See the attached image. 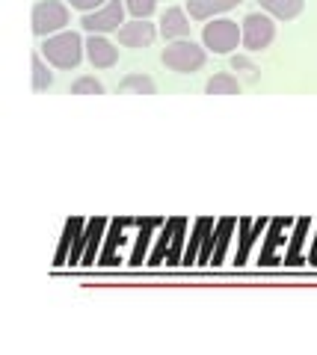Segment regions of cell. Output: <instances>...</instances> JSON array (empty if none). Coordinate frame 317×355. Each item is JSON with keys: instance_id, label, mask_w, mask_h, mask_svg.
Here are the masks:
<instances>
[{"instance_id": "6da1fadb", "label": "cell", "mask_w": 317, "mask_h": 355, "mask_svg": "<svg viewBox=\"0 0 317 355\" xmlns=\"http://www.w3.org/2000/svg\"><path fill=\"white\" fill-rule=\"evenodd\" d=\"M83 51L86 44L80 39V33L74 30H62L57 36H48L45 44H42V57L51 65H57V69H78L83 60Z\"/></svg>"}, {"instance_id": "8992f818", "label": "cell", "mask_w": 317, "mask_h": 355, "mask_svg": "<svg viewBox=\"0 0 317 355\" xmlns=\"http://www.w3.org/2000/svg\"><path fill=\"white\" fill-rule=\"evenodd\" d=\"M125 12H128V6L122 0H107V3L101 9H95V12H83L80 27L86 33H98V36H104V33H119V27L125 24Z\"/></svg>"}, {"instance_id": "277c9868", "label": "cell", "mask_w": 317, "mask_h": 355, "mask_svg": "<svg viewBox=\"0 0 317 355\" xmlns=\"http://www.w3.org/2000/svg\"><path fill=\"white\" fill-rule=\"evenodd\" d=\"M33 33L42 39L48 36H57L69 27V6L62 3V0H39L36 6H33Z\"/></svg>"}, {"instance_id": "ac0fdd59", "label": "cell", "mask_w": 317, "mask_h": 355, "mask_svg": "<svg viewBox=\"0 0 317 355\" xmlns=\"http://www.w3.org/2000/svg\"><path fill=\"white\" fill-rule=\"evenodd\" d=\"M51 83H53V74L45 65V57L33 53V92H45V89H51Z\"/></svg>"}, {"instance_id": "30bf717a", "label": "cell", "mask_w": 317, "mask_h": 355, "mask_svg": "<svg viewBox=\"0 0 317 355\" xmlns=\"http://www.w3.org/2000/svg\"><path fill=\"white\" fill-rule=\"evenodd\" d=\"M157 30H160L163 39H187V36H190V18H187V12H184V9L172 6V9H166V12H163Z\"/></svg>"}, {"instance_id": "7a4b0ae2", "label": "cell", "mask_w": 317, "mask_h": 355, "mask_svg": "<svg viewBox=\"0 0 317 355\" xmlns=\"http://www.w3.org/2000/svg\"><path fill=\"white\" fill-rule=\"evenodd\" d=\"M163 65H166L169 71H178V74H193L199 71L205 60H207V48H202V44H196L193 39H178L163 48L160 53Z\"/></svg>"}, {"instance_id": "ba28073f", "label": "cell", "mask_w": 317, "mask_h": 355, "mask_svg": "<svg viewBox=\"0 0 317 355\" xmlns=\"http://www.w3.org/2000/svg\"><path fill=\"white\" fill-rule=\"evenodd\" d=\"M86 57H89V62L95 65V69H113V65L119 62V51H116L113 42H107L104 36L92 33L89 42H86Z\"/></svg>"}, {"instance_id": "603a6c76", "label": "cell", "mask_w": 317, "mask_h": 355, "mask_svg": "<svg viewBox=\"0 0 317 355\" xmlns=\"http://www.w3.org/2000/svg\"><path fill=\"white\" fill-rule=\"evenodd\" d=\"M125 6L134 18H148L157 9V0H125Z\"/></svg>"}, {"instance_id": "d6986e66", "label": "cell", "mask_w": 317, "mask_h": 355, "mask_svg": "<svg viewBox=\"0 0 317 355\" xmlns=\"http://www.w3.org/2000/svg\"><path fill=\"white\" fill-rule=\"evenodd\" d=\"M293 219H273L270 222V237H267V246H264V252H261V263H273V249L279 246L282 240H285V234H282V231H285V225H291Z\"/></svg>"}, {"instance_id": "5bb4252c", "label": "cell", "mask_w": 317, "mask_h": 355, "mask_svg": "<svg viewBox=\"0 0 317 355\" xmlns=\"http://www.w3.org/2000/svg\"><path fill=\"white\" fill-rule=\"evenodd\" d=\"M184 228H187V222H184V219H175V237L169 234V240H172V254H169V261H166V263H178L181 240H184ZM163 249H166V234H160V249L151 254V263H160V261H163Z\"/></svg>"}, {"instance_id": "2e32d148", "label": "cell", "mask_w": 317, "mask_h": 355, "mask_svg": "<svg viewBox=\"0 0 317 355\" xmlns=\"http://www.w3.org/2000/svg\"><path fill=\"white\" fill-rule=\"evenodd\" d=\"M86 228V222L80 219V216H74V219H69L65 222V234H62V246H60V252H57V266H62V263H69V243L74 246V240H78V234Z\"/></svg>"}, {"instance_id": "3957f363", "label": "cell", "mask_w": 317, "mask_h": 355, "mask_svg": "<svg viewBox=\"0 0 317 355\" xmlns=\"http://www.w3.org/2000/svg\"><path fill=\"white\" fill-rule=\"evenodd\" d=\"M202 42L207 51L225 57L237 44H243V30H240V24L232 18H211V24H205V30H202Z\"/></svg>"}, {"instance_id": "cb8c5ba5", "label": "cell", "mask_w": 317, "mask_h": 355, "mask_svg": "<svg viewBox=\"0 0 317 355\" xmlns=\"http://www.w3.org/2000/svg\"><path fill=\"white\" fill-rule=\"evenodd\" d=\"M232 69H234V71H243L246 80H258V69H255V65L249 62L246 57H240V53H234V57H232Z\"/></svg>"}, {"instance_id": "52a82bcc", "label": "cell", "mask_w": 317, "mask_h": 355, "mask_svg": "<svg viewBox=\"0 0 317 355\" xmlns=\"http://www.w3.org/2000/svg\"><path fill=\"white\" fill-rule=\"evenodd\" d=\"M157 33L160 30L155 24H148V18H134L119 27V42H122L125 48H148V44L157 39Z\"/></svg>"}, {"instance_id": "9c48e42d", "label": "cell", "mask_w": 317, "mask_h": 355, "mask_svg": "<svg viewBox=\"0 0 317 355\" xmlns=\"http://www.w3.org/2000/svg\"><path fill=\"white\" fill-rule=\"evenodd\" d=\"M270 225V219H237V228H240V246H237V266L246 263L249 258V249H252V243L261 237V231H264Z\"/></svg>"}, {"instance_id": "9a60e30c", "label": "cell", "mask_w": 317, "mask_h": 355, "mask_svg": "<svg viewBox=\"0 0 317 355\" xmlns=\"http://www.w3.org/2000/svg\"><path fill=\"white\" fill-rule=\"evenodd\" d=\"M119 92H125V95H155L157 83L151 80L148 74H128L125 80L119 83Z\"/></svg>"}, {"instance_id": "4316f807", "label": "cell", "mask_w": 317, "mask_h": 355, "mask_svg": "<svg viewBox=\"0 0 317 355\" xmlns=\"http://www.w3.org/2000/svg\"><path fill=\"white\" fill-rule=\"evenodd\" d=\"M311 261L317 263V243H314V252H311Z\"/></svg>"}, {"instance_id": "484cf974", "label": "cell", "mask_w": 317, "mask_h": 355, "mask_svg": "<svg viewBox=\"0 0 317 355\" xmlns=\"http://www.w3.org/2000/svg\"><path fill=\"white\" fill-rule=\"evenodd\" d=\"M107 0H69V6L80 9V12H95V9H101Z\"/></svg>"}, {"instance_id": "7402d4cb", "label": "cell", "mask_w": 317, "mask_h": 355, "mask_svg": "<svg viewBox=\"0 0 317 355\" xmlns=\"http://www.w3.org/2000/svg\"><path fill=\"white\" fill-rule=\"evenodd\" d=\"M71 95H104V83L95 77H78L71 83Z\"/></svg>"}, {"instance_id": "7c38bea8", "label": "cell", "mask_w": 317, "mask_h": 355, "mask_svg": "<svg viewBox=\"0 0 317 355\" xmlns=\"http://www.w3.org/2000/svg\"><path fill=\"white\" fill-rule=\"evenodd\" d=\"M110 225L104 216H98L92 222H86V231H83V243H86V252H83V266H92L95 263V252H98V243L104 237V228Z\"/></svg>"}, {"instance_id": "ffe728a7", "label": "cell", "mask_w": 317, "mask_h": 355, "mask_svg": "<svg viewBox=\"0 0 317 355\" xmlns=\"http://www.w3.org/2000/svg\"><path fill=\"white\" fill-rule=\"evenodd\" d=\"M234 225H237V219H220L216 222V249H214V261L211 263H223V254H225V246H228V234H232Z\"/></svg>"}, {"instance_id": "5b68a950", "label": "cell", "mask_w": 317, "mask_h": 355, "mask_svg": "<svg viewBox=\"0 0 317 355\" xmlns=\"http://www.w3.org/2000/svg\"><path fill=\"white\" fill-rule=\"evenodd\" d=\"M240 30H243V48L249 53H261L276 39V18H270L267 12H249Z\"/></svg>"}, {"instance_id": "e0dca14e", "label": "cell", "mask_w": 317, "mask_h": 355, "mask_svg": "<svg viewBox=\"0 0 317 355\" xmlns=\"http://www.w3.org/2000/svg\"><path fill=\"white\" fill-rule=\"evenodd\" d=\"M205 92L207 95H237L240 92V83H237V77L223 71V74H214L211 80L205 83Z\"/></svg>"}, {"instance_id": "44dd1931", "label": "cell", "mask_w": 317, "mask_h": 355, "mask_svg": "<svg viewBox=\"0 0 317 355\" xmlns=\"http://www.w3.org/2000/svg\"><path fill=\"white\" fill-rule=\"evenodd\" d=\"M211 228H214V219H199V222H196V234L190 237V246H187V252H184V263H187V266L196 261V246L205 243V234Z\"/></svg>"}, {"instance_id": "4fadbf2b", "label": "cell", "mask_w": 317, "mask_h": 355, "mask_svg": "<svg viewBox=\"0 0 317 355\" xmlns=\"http://www.w3.org/2000/svg\"><path fill=\"white\" fill-rule=\"evenodd\" d=\"M305 0H261V9L276 21H293L302 12Z\"/></svg>"}, {"instance_id": "8fae6325", "label": "cell", "mask_w": 317, "mask_h": 355, "mask_svg": "<svg viewBox=\"0 0 317 355\" xmlns=\"http://www.w3.org/2000/svg\"><path fill=\"white\" fill-rule=\"evenodd\" d=\"M237 3H243V0H187V12L193 21H211L228 12V9H234Z\"/></svg>"}, {"instance_id": "d4e9b609", "label": "cell", "mask_w": 317, "mask_h": 355, "mask_svg": "<svg viewBox=\"0 0 317 355\" xmlns=\"http://www.w3.org/2000/svg\"><path fill=\"white\" fill-rule=\"evenodd\" d=\"M305 228H309V219H297V234H293V246H291V252H288V263H297V249L302 246Z\"/></svg>"}]
</instances>
